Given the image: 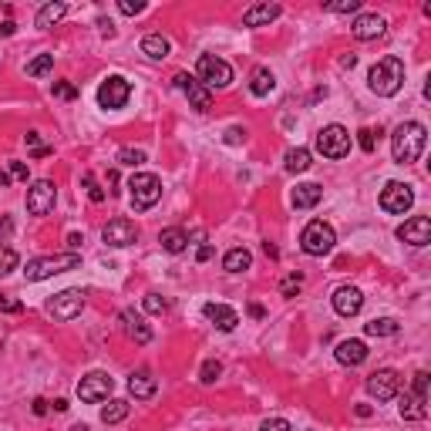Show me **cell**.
Wrapping results in <instances>:
<instances>
[{"label": "cell", "mask_w": 431, "mask_h": 431, "mask_svg": "<svg viewBox=\"0 0 431 431\" xmlns=\"http://www.w3.org/2000/svg\"><path fill=\"white\" fill-rule=\"evenodd\" d=\"M334 357H337L344 367H357V364L367 360V344H364V341H341Z\"/></svg>", "instance_id": "7402d4cb"}, {"label": "cell", "mask_w": 431, "mask_h": 431, "mask_svg": "<svg viewBox=\"0 0 431 431\" xmlns=\"http://www.w3.org/2000/svg\"><path fill=\"white\" fill-rule=\"evenodd\" d=\"M175 88H179V91H186V98H189V105H193L196 112H209V108H212V91H209V88H202L193 75H186V71H182V75H175Z\"/></svg>", "instance_id": "2e32d148"}, {"label": "cell", "mask_w": 431, "mask_h": 431, "mask_svg": "<svg viewBox=\"0 0 431 431\" xmlns=\"http://www.w3.org/2000/svg\"><path fill=\"white\" fill-rule=\"evenodd\" d=\"M202 317L212 320L223 334L236 330V323H239V314H236L233 307H226V304H206V307H202Z\"/></svg>", "instance_id": "ffe728a7"}, {"label": "cell", "mask_w": 431, "mask_h": 431, "mask_svg": "<svg viewBox=\"0 0 431 431\" xmlns=\"http://www.w3.org/2000/svg\"><path fill=\"white\" fill-rule=\"evenodd\" d=\"M374 135H381V128H378V132H374V128H360V132H357V142H360V149H364L367 156L374 152Z\"/></svg>", "instance_id": "ee69618b"}, {"label": "cell", "mask_w": 431, "mask_h": 431, "mask_svg": "<svg viewBox=\"0 0 431 431\" xmlns=\"http://www.w3.org/2000/svg\"><path fill=\"white\" fill-rule=\"evenodd\" d=\"M300 290H304V276L300 273L283 276V283H280V293H283V297H297Z\"/></svg>", "instance_id": "f35d334b"}, {"label": "cell", "mask_w": 431, "mask_h": 431, "mask_svg": "<svg viewBox=\"0 0 431 431\" xmlns=\"http://www.w3.org/2000/svg\"><path fill=\"white\" fill-rule=\"evenodd\" d=\"M397 411H401V418L404 421H421L428 411H425V401L421 397H415L411 391H404V394H397Z\"/></svg>", "instance_id": "cb8c5ba5"}, {"label": "cell", "mask_w": 431, "mask_h": 431, "mask_svg": "<svg viewBox=\"0 0 431 431\" xmlns=\"http://www.w3.org/2000/svg\"><path fill=\"white\" fill-rule=\"evenodd\" d=\"M10 182H14V179H10V172H7V169H0V186H10Z\"/></svg>", "instance_id": "6f0895ef"}, {"label": "cell", "mask_w": 431, "mask_h": 431, "mask_svg": "<svg viewBox=\"0 0 431 431\" xmlns=\"http://www.w3.org/2000/svg\"><path fill=\"white\" fill-rule=\"evenodd\" d=\"M323 10H330V14H357V10H360V0H327Z\"/></svg>", "instance_id": "8d00e7d4"}, {"label": "cell", "mask_w": 431, "mask_h": 431, "mask_svg": "<svg viewBox=\"0 0 431 431\" xmlns=\"http://www.w3.org/2000/svg\"><path fill=\"white\" fill-rule=\"evenodd\" d=\"M314 142H317V152L323 158H344L351 152V132L344 125H323Z\"/></svg>", "instance_id": "52a82bcc"}, {"label": "cell", "mask_w": 431, "mask_h": 431, "mask_svg": "<svg viewBox=\"0 0 431 431\" xmlns=\"http://www.w3.org/2000/svg\"><path fill=\"white\" fill-rule=\"evenodd\" d=\"M24 145H27V152H31L34 158H47V156H51V145L40 138L38 132H27V135H24Z\"/></svg>", "instance_id": "836d02e7"}, {"label": "cell", "mask_w": 431, "mask_h": 431, "mask_svg": "<svg viewBox=\"0 0 431 431\" xmlns=\"http://www.w3.org/2000/svg\"><path fill=\"white\" fill-rule=\"evenodd\" d=\"M101 239H105L108 246H115V249H125V246H132V243L138 239V226H135L132 219L118 216V219H112V223L101 230Z\"/></svg>", "instance_id": "9a60e30c"}, {"label": "cell", "mask_w": 431, "mask_h": 431, "mask_svg": "<svg viewBox=\"0 0 431 431\" xmlns=\"http://www.w3.org/2000/svg\"><path fill=\"white\" fill-rule=\"evenodd\" d=\"M310 165H314V156H310V149H290V152H286V172L300 175V172H307Z\"/></svg>", "instance_id": "4dcf8cb0"}, {"label": "cell", "mask_w": 431, "mask_h": 431, "mask_svg": "<svg viewBox=\"0 0 431 431\" xmlns=\"http://www.w3.org/2000/svg\"><path fill=\"white\" fill-rule=\"evenodd\" d=\"M367 88L374 91V95H381V98H391L397 95L401 88H404V61L401 58H381L374 68H371V75H367Z\"/></svg>", "instance_id": "7a4b0ae2"}, {"label": "cell", "mask_w": 431, "mask_h": 431, "mask_svg": "<svg viewBox=\"0 0 431 431\" xmlns=\"http://www.w3.org/2000/svg\"><path fill=\"white\" fill-rule=\"evenodd\" d=\"M367 337H394L397 334V320L394 317H374L371 323H364Z\"/></svg>", "instance_id": "d6a6232c"}, {"label": "cell", "mask_w": 431, "mask_h": 431, "mask_svg": "<svg viewBox=\"0 0 431 431\" xmlns=\"http://www.w3.org/2000/svg\"><path fill=\"white\" fill-rule=\"evenodd\" d=\"M334 243H337V233H334V226L323 223V219H310V223L304 226V233H300V249H304L307 256H327V253L334 249Z\"/></svg>", "instance_id": "8992f818"}, {"label": "cell", "mask_w": 431, "mask_h": 431, "mask_svg": "<svg viewBox=\"0 0 431 431\" xmlns=\"http://www.w3.org/2000/svg\"><path fill=\"white\" fill-rule=\"evenodd\" d=\"M397 239L408 243V246H415V249L428 246L431 243V219L428 216H411V219H404V226H397Z\"/></svg>", "instance_id": "5bb4252c"}, {"label": "cell", "mask_w": 431, "mask_h": 431, "mask_svg": "<svg viewBox=\"0 0 431 431\" xmlns=\"http://www.w3.org/2000/svg\"><path fill=\"white\" fill-rule=\"evenodd\" d=\"M128 193H132V209L145 212V209H152L162 199V179H158L156 172H135L128 179Z\"/></svg>", "instance_id": "277c9868"}, {"label": "cell", "mask_w": 431, "mask_h": 431, "mask_svg": "<svg viewBox=\"0 0 431 431\" xmlns=\"http://www.w3.org/2000/svg\"><path fill=\"white\" fill-rule=\"evenodd\" d=\"M54 98H64V101H75L78 98V88L71 81H54Z\"/></svg>", "instance_id": "7bdbcfd3"}, {"label": "cell", "mask_w": 431, "mask_h": 431, "mask_svg": "<svg viewBox=\"0 0 431 431\" xmlns=\"http://www.w3.org/2000/svg\"><path fill=\"white\" fill-rule=\"evenodd\" d=\"M351 31L357 40H378L384 31H388V21H384L381 14H360V17L351 24Z\"/></svg>", "instance_id": "ac0fdd59"}, {"label": "cell", "mask_w": 431, "mask_h": 431, "mask_svg": "<svg viewBox=\"0 0 431 431\" xmlns=\"http://www.w3.org/2000/svg\"><path fill=\"white\" fill-rule=\"evenodd\" d=\"M128 411H132V404L121 401V397H115V401H108V404L101 408V421H105V425H118V421L128 418Z\"/></svg>", "instance_id": "1f68e13d"}, {"label": "cell", "mask_w": 431, "mask_h": 431, "mask_svg": "<svg viewBox=\"0 0 431 431\" xmlns=\"http://www.w3.org/2000/svg\"><path fill=\"white\" fill-rule=\"evenodd\" d=\"M54 202H58V186L51 179L31 182V189H27V212L31 216H47L54 209Z\"/></svg>", "instance_id": "8fae6325"}, {"label": "cell", "mask_w": 431, "mask_h": 431, "mask_svg": "<svg viewBox=\"0 0 431 431\" xmlns=\"http://www.w3.org/2000/svg\"><path fill=\"white\" fill-rule=\"evenodd\" d=\"M425 142H428V132L421 121H401L391 135V158L397 165H411L421 158Z\"/></svg>", "instance_id": "6da1fadb"}, {"label": "cell", "mask_w": 431, "mask_h": 431, "mask_svg": "<svg viewBox=\"0 0 431 431\" xmlns=\"http://www.w3.org/2000/svg\"><path fill=\"white\" fill-rule=\"evenodd\" d=\"M64 14H68V3H61V0H58V3H44L38 10V17H34V24H38V27H54Z\"/></svg>", "instance_id": "f546056e"}, {"label": "cell", "mask_w": 431, "mask_h": 431, "mask_svg": "<svg viewBox=\"0 0 431 431\" xmlns=\"http://www.w3.org/2000/svg\"><path fill=\"white\" fill-rule=\"evenodd\" d=\"M81 267V253H58V256H34L27 260V270L24 276L31 283H40L47 276H58V273H68V270H78Z\"/></svg>", "instance_id": "3957f363"}, {"label": "cell", "mask_w": 431, "mask_h": 431, "mask_svg": "<svg viewBox=\"0 0 431 431\" xmlns=\"http://www.w3.org/2000/svg\"><path fill=\"white\" fill-rule=\"evenodd\" d=\"M142 307H145V310H149V314H165V310H169V300H165V297H162V293H145V304H142Z\"/></svg>", "instance_id": "60d3db41"}, {"label": "cell", "mask_w": 431, "mask_h": 431, "mask_svg": "<svg viewBox=\"0 0 431 431\" xmlns=\"http://www.w3.org/2000/svg\"><path fill=\"white\" fill-rule=\"evenodd\" d=\"M115 388V381L105 374V371H91V374H84L78 384V397L84 404H98V401H105L108 394Z\"/></svg>", "instance_id": "7c38bea8"}, {"label": "cell", "mask_w": 431, "mask_h": 431, "mask_svg": "<svg viewBox=\"0 0 431 431\" xmlns=\"http://www.w3.org/2000/svg\"><path fill=\"white\" fill-rule=\"evenodd\" d=\"M51 68H54V54H38V58L27 64V75H31V78H44V75H51Z\"/></svg>", "instance_id": "e575fe53"}, {"label": "cell", "mask_w": 431, "mask_h": 431, "mask_svg": "<svg viewBox=\"0 0 431 431\" xmlns=\"http://www.w3.org/2000/svg\"><path fill=\"white\" fill-rule=\"evenodd\" d=\"M128 391H132L135 401H149V397H156L158 381L152 378V371H135V374L128 378Z\"/></svg>", "instance_id": "44dd1931"}, {"label": "cell", "mask_w": 431, "mask_h": 431, "mask_svg": "<svg viewBox=\"0 0 431 431\" xmlns=\"http://www.w3.org/2000/svg\"><path fill=\"white\" fill-rule=\"evenodd\" d=\"M253 267V253L246 249V246H236L230 249L226 256H223V270L226 273H243V270H249Z\"/></svg>", "instance_id": "484cf974"}, {"label": "cell", "mask_w": 431, "mask_h": 431, "mask_svg": "<svg viewBox=\"0 0 431 431\" xmlns=\"http://www.w3.org/2000/svg\"><path fill=\"white\" fill-rule=\"evenodd\" d=\"M0 310H3V314H21V310H24V304H17V300H7V297L0 293Z\"/></svg>", "instance_id": "f907efd6"}, {"label": "cell", "mask_w": 431, "mask_h": 431, "mask_svg": "<svg viewBox=\"0 0 431 431\" xmlns=\"http://www.w3.org/2000/svg\"><path fill=\"white\" fill-rule=\"evenodd\" d=\"M320 199H323V186H317V182H300L293 189V206L297 209H314Z\"/></svg>", "instance_id": "d4e9b609"}, {"label": "cell", "mask_w": 431, "mask_h": 431, "mask_svg": "<svg viewBox=\"0 0 431 431\" xmlns=\"http://www.w3.org/2000/svg\"><path fill=\"white\" fill-rule=\"evenodd\" d=\"M7 172H10V179H21V182H27V175H31L24 162H10V169H7Z\"/></svg>", "instance_id": "681fc988"}, {"label": "cell", "mask_w": 431, "mask_h": 431, "mask_svg": "<svg viewBox=\"0 0 431 431\" xmlns=\"http://www.w3.org/2000/svg\"><path fill=\"white\" fill-rule=\"evenodd\" d=\"M71 431H88V425H75V428H71Z\"/></svg>", "instance_id": "680465c9"}, {"label": "cell", "mask_w": 431, "mask_h": 431, "mask_svg": "<svg viewBox=\"0 0 431 431\" xmlns=\"http://www.w3.org/2000/svg\"><path fill=\"white\" fill-rule=\"evenodd\" d=\"M249 317H256V320H263V317H267V310H263L260 304H249Z\"/></svg>", "instance_id": "db71d44e"}, {"label": "cell", "mask_w": 431, "mask_h": 431, "mask_svg": "<svg viewBox=\"0 0 431 431\" xmlns=\"http://www.w3.org/2000/svg\"><path fill=\"white\" fill-rule=\"evenodd\" d=\"M68 246H71V253H75V249L81 246V236H78V233H71V236H68Z\"/></svg>", "instance_id": "9f6ffc18"}, {"label": "cell", "mask_w": 431, "mask_h": 431, "mask_svg": "<svg viewBox=\"0 0 431 431\" xmlns=\"http://www.w3.org/2000/svg\"><path fill=\"white\" fill-rule=\"evenodd\" d=\"M239 142H246V128H239V125L226 128V145H239Z\"/></svg>", "instance_id": "c3c4849f"}, {"label": "cell", "mask_w": 431, "mask_h": 431, "mask_svg": "<svg viewBox=\"0 0 431 431\" xmlns=\"http://www.w3.org/2000/svg\"><path fill=\"white\" fill-rule=\"evenodd\" d=\"M14 31H17V24H14V21H3V27H0V34H3V38H10Z\"/></svg>", "instance_id": "f5cc1de1"}, {"label": "cell", "mask_w": 431, "mask_h": 431, "mask_svg": "<svg viewBox=\"0 0 431 431\" xmlns=\"http://www.w3.org/2000/svg\"><path fill=\"white\" fill-rule=\"evenodd\" d=\"M260 431H293V425H290L286 418H267V421L260 425Z\"/></svg>", "instance_id": "bcb514c9"}, {"label": "cell", "mask_w": 431, "mask_h": 431, "mask_svg": "<svg viewBox=\"0 0 431 431\" xmlns=\"http://www.w3.org/2000/svg\"><path fill=\"white\" fill-rule=\"evenodd\" d=\"M415 397H421V401H425V404H428V371H418V374H415Z\"/></svg>", "instance_id": "f6af8a7d"}, {"label": "cell", "mask_w": 431, "mask_h": 431, "mask_svg": "<svg viewBox=\"0 0 431 431\" xmlns=\"http://www.w3.org/2000/svg\"><path fill=\"white\" fill-rule=\"evenodd\" d=\"M219 374H223V364H219V360H206L202 371H199V381H202V384H216Z\"/></svg>", "instance_id": "ab89813d"}, {"label": "cell", "mask_w": 431, "mask_h": 431, "mask_svg": "<svg viewBox=\"0 0 431 431\" xmlns=\"http://www.w3.org/2000/svg\"><path fill=\"white\" fill-rule=\"evenodd\" d=\"M196 260H199V263H206V260H212V246H199Z\"/></svg>", "instance_id": "816d5d0a"}, {"label": "cell", "mask_w": 431, "mask_h": 431, "mask_svg": "<svg viewBox=\"0 0 431 431\" xmlns=\"http://www.w3.org/2000/svg\"><path fill=\"white\" fill-rule=\"evenodd\" d=\"M118 10H121L125 17H135V14H142V10H145V3H142V0H121V3H118Z\"/></svg>", "instance_id": "7dc6e473"}, {"label": "cell", "mask_w": 431, "mask_h": 431, "mask_svg": "<svg viewBox=\"0 0 431 431\" xmlns=\"http://www.w3.org/2000/svg\"><path fill=\"white\" fill-rule=\"evenodd\" d=\"M330 300H334V310H337L341 317H357L360 314V307H364V293H360L357 286H351V283L337 286Z\"/></svg>", "instance_id": "e0dca14e"}, {"label": "cell", "mask_w": 431, "mask_h": 431, "mask_svg": "<svg viewBox=\"0 0 431 431\" xmlns=\"http://www.w3.org/2000/svg\"><path fill=\"white\" fill-rule=\"evenodd\" d=\"M17 270V249L14 246H0V276Z\"/></svg>", "instance_id": "d590c367"}, {"label": "cell", "mask_w": 431, "mask_h": 431, "mask_svg": "<svg viewBox=\"0 0 431 431\" xmlns=\"http://www.w3.org/2000/svg\"><path fill=\"white\" fill-rule=\"evenodd\" d=\"M118 162H121V165L138 169V165H145V162H149V156H145L142 149H121V152H118Z\"/></svg>", "instance_id": "74e56055"}, {"label": "cell", "mask_w": 431, "mask_h": 431, "mask_svg": "<svg viewBox=\"0 0 431 431\" xmlns=\"http://www.w3.org/2000/svg\"><path fill=\"white\" fill-rule=\"evenodd\" d=\"M169 51H172V44H169V38H162V34H145V38H142V54H149L152 61L169 58Z\"/></svg>", "instance_id": "83f0119b"}, {"label": "cell", "mask_w": 431, "mask_h": 431, "mask_svg": "<svg viewBox=\"0 0 431 431\" xmlns=\"http://www.w3.org/2000/svg\"><path fill=\"white\" fill-rule=\"evenodd\" d=\"M196 81L202 88H209V91H223V88L233 84V68L223 58H216V54H202L196 64Z\"/></svg>", "instance_id": "5b68a950"}, {"label": "cell", "mask_w": 431, "mask_h": 431, "mask_svg": "<svg viewBox=\"0 0 431 431\" xmlns=\"http://www.w3.org/2000/svg\"><path fill=\"white\" fill-rule=\"evenodd\" d=\"M121 320H125V334H128L135 344H149V341H152V327L142 320V314H135V310H121Z\"/></svg>", "instance_id": "603a6c76"}, {"label": "cell", "mask_w": 431, "mask_h": 431, "mask_svg": "<svg viewBox=\"0 0 431 431\" xmlns=\"http://www.w3.org/2000/svg\"><path fill=\"white\" fill-rule=\"evenodd\" d=\"M128 98H132V81L121 78V75L105 78L101 81V88H98V105H101L105 112H118V108H125Z\"/></svg>", "instance_id": "ba28073f"}, {"label": "cell", "mask_w": 431, "mask_h": 431, "mask_svg": "<svg viewBox=\"0 0 431 431\" xmlns=\"http://www.w3.org/2000/svg\"><path fill=\"white\" fill-rule=\"evenodd\" d=\"M367 394H371L374 401H394V397L401 394V378H397V371H391V367L374 371V374L367 378Z\"/></svg>", "instance_id": "4fadbf2b"}, {"label": "cell", "mask_w": 431, "mask_h": 431, "mask_svg": "<svg viewBox=\"0 0 431 431\" xmlns=\"http://www.w3.org/2000/svg\"><path fill=\"white\" fill-rule=\"evenodd\" d=\"M381 209L388 212V216H404L411 206H415V189L408 186V182H388L384 189H381Z\"/></svg>", "instance_id": "9c48e42d"}, {"label": "cell", "mask_w": 431, "mask_h": 431, "mask_svg": "<svg viewBox=\"0 0 431 431\" xmlns=\"http://www.w3.org/2000/svg\"><path fill=\"white\" fill-rule=\"evenodd\" d=\"M81 307H84V293L81 290H61V293H54L47 304H44V310L54 317V320H75L81 314Z\"/></svg>", "instance_id": "30bf717a"}, {"label": "cell", "mask_w": 431, "mask_h": 431, "mask_svg": "<svg viewBox=\"0 0 431 431\" xmlns=\"http://www.w3.org/2000/svg\"><path fill=\"white\" fill-rule=\"evenodd\" d=\"M158 243H162V249H165V253L179 256V253H182V249L189 246V236L182 233V230H175V226H172V230H162V236H158Z\"/></svg>", "instance_id": "f1b7e54d"}, {"label": "cell", "mask_w": 431, "mask_h": 431, "mask_svg": "<svg viewBox=\"0 0 431 431\" xmlns=\"http://www.w3.org/2000/svg\"><path fill=\"white\" fill-rule=\"evenodd\" d=\"M34 415H47V401H44V397L34 401Z\"/></svg>", "instance_id": "11a10c76"}, {"label": "cell", "mask_w": 431, "mask_h": 431, "mask_svg": "<svg viewBox=\"0 0 431 431\" xmlns=\"http://www.w3.org/2000/svg\"><path fill=\"white\" fill-rule=\"evenodd\" d=\"M280 14H283L280 3H253V7L243 14V27H267Z\"/></svg>", "instance_id": "d6986e66"}, {"label": "cell", "mask_w": 431, "mask_h": 431, "mask_svg": "<svg viewBox=\"0 0 431 431\" xmlns=\"http://www.w3.org/2000/svg\"><path fill=\"white\" fill-rule=\"evenodd\" d=\"M81 182H84V189H88V199H91V202H105V189L95 182V175H91V172H84V175H81Z\"/></svg>", "instance_id": "b9f144b4"}, {"label": "cell", "mask_w": 431, "mask_h": 431, "mask_svg": "<svg viewBox=\"0 0 431 431\" xmlns=\"http://www.w3.org/2000/svg\"><path fill=\"white\" fill-rule=\"evenodd\" d=\"M273 88H276V78L270 68H256V71L249 75V91H253L256 98H267Z\"/></svg>", "instance_id": "4316f807"}]
</instances>
